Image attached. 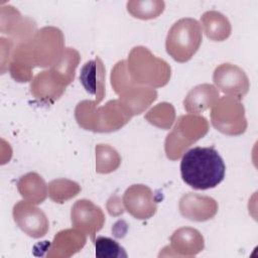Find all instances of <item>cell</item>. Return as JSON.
Returning a JSON list of instances; mask_svg holds the SVG:
<instances>
[{"label":"cell","mask_w":258,"mask_h":258,"mask_svg":"<svg viewBox=\"0 0 258 258\" xmlns=\"http://www.w3.org/2000/svg\"><path fill=\"white\" fill-rule=\"evenodd\" d=\"M205 241L202 234L190 227H182L173 232L170 237V250L177 256H195L203 251Z\"/></svg>","instance_id":"17"},{"label":"cell","mask_w":258,"mask_h":258,"mask_svg":"<svg viewBox=\"0 0 258 258\" xmlns=\"http://www.w3.org/2000/svg\"><path fill=\"white\" fill-rule=\"evenodd\" d=\"M123 206L135 219L146 220L156 213L157 200L147 185L133 184L123 195Z\"/></svg>","instance_id":"13"},{"label":"cell","mask_w":258,"mask_h":258,"mask_svg":"<svg viewBox=\"0 0 258 258\" xmlns=\"http://www.w3.org/2000/svg\"><path fill=\"white\" fill-rule=\"evenodd\" d=\"M199 21L185 17L177 20L169 29L166 39V52L177 62L188 61L199 50L203 32Z\"/></svg>","instance_id":"6"},{"label":"cell","mask_w":258,"mask_h":258,"mask_svg":"<svg viewBox=\"0 0 258 258\" xmlns=\"http://www.w3.org/2000/svg\"><path fill=\"white\" fill-rule=\"evenodd\" d=\"M71 82L55 69L39 73L32 80L30 92L35 99L43 104H51L58 100Z\"/></svg>","instance_id":"11"},{"label":"cell","mask_w":258,"mask_h":258,"mask_svg":"<svg viewBox=\"0 0 258 258\" xmlns=\"http://www.w3.org/2000/svg\"><path fill=\"white\" fill-rule=\"evenodd\" d=\"M220 99L219 91L210 84H202L192 88L183 100V107L189 114L203 113L212 108Z\"/></svg>","instance_id":"18"},{"label":"cell","mask_w":258,"mask_h":258,"mask_svg":"<svg viewBox=\"0 0 258 258\" xmlns=\"http://www.w3.org/2000/svg\"><path fill=\"white\" fill-rule=\"evenodd\" d=\"M75 117L82 128L100 133L119 130L132 118L118 99L110 100L104 106L84 100L77 105Z\"/></svg>","instance_id":"3"},{"label":"cell","mask_w":258,"mask_h":258,"mask_svg":"<svg viewBox=\"0 0 258 258\" xmlns=\"http://www.w3.org/2000/svg\"><path fill=\"white\" fill-rule=\"evenodd\" d=\"M225 174V162L214 147L190 148L181 158V178L194 189L214 188L223 181Z\"/></svg>","instance_id":"2"},{"label":"cell","mask_w":258,"mask_h":258,"mask_svg":"<svg viewBox=\"0 0 258 258\" xmlns=\"http://www.w3.org/2000/svg\"><path fill=\"white\" fill-rule=\"evenodd\" d=\"M163 1H128L127 11L135 18L147 20L158 17L164 10Z\"/></svg>","instance_id":"22"},{"label":"cell","mask_w":258,"mask_h":258,"mask_svg":"<svg viewBox=\"0 0 258 258\" xmlns=\"http://www.w3.org/2000/svg\"><path fill=\"white\" fill-rule=\"evenodd\" d=\"M105 66L99 56L87 61L81 70L80 82L85 90L95 97L96 104L101 103L105 98Z\"/></svg>","instance_id":"15"},{"label":"cell","mask_w":258,"mask_h":258,"mask_svg":"<svg viewBox=\"0 0 258 258\" xmlns=\"http://www.w3.org/2000/svg\"><path fill=\"white\" fill-rule=\"evenodd\" d=\"M64 37L56 27L46 26L27 40L18 43L12 51L9 71L17 82H29L34 67L54 66L64 51Z\"/></svg>","instance_id":"1"},{"label":"cell","mask_w":258,"mask_h":258,"mask_svg":"<svg viewBox=\"0 0 258 258\" xmlns=\"http://www.w3.org/2000/svg\"><path fill=\"white\" fill-rule=\"evenodd\" d=\"M204 32L213 41H223L227 39L232 31L228 18L218 11H207L201 17Z\"/></svg>","instance_id":"20"},{"label":"cell","mask_w":258,"mask_h":258,"mask_svg":"<svg viewBox=\"0 0 258 258\" xmlns=\"http://www.w3.org/2000/svg\"><path fill=\"white\" fill-rule=\"evenodd\" d=\"M111 85L119 96L118 100L132 117L145 111L157 98V92L154 89L131 82L126 60L118 61L112 69Z\"/></svg>","instance_id":"5"},{"label":"cell","mask_w":258,"mask_h":258,"mask_svg":"<svg viewBox=\"0 0 258 258\" xmlns=\"http://www.w3.org/2000/svg\"><path fill=\"white\" fill-rule=\"evenodd\" d=\"M214 84L227 96L243 99L250 89V83L245 72L236 64L222 63L216 68L213 75Z\"/></svg>","instance_id":"9"},{"label":"cell","mask_w":258,"mask_h":258,"mask_svg":"<svg viewBox=\"0 0 258 258\" xmlns=\"http://www.w3.org/2000/svg\"><path fill=\"white\" fill-rule=\"evenodd\" d=\"M209 131V123L203 116L186 114L178 117L172 131L166 136L164 149L168 159H178L192 143L203 138Z\"/></svg>","instance_id":"7"},{"label":"cell","mask_w":258,"mask_h":258,"mask_svg":"<svg viewBox=\"0 0 258 258\" xmlns=\"http://www.w3.org/2000/svg\"><path fill=\"white\" fill-rule=\"evenodd\" d=\"M174 108L171 104L160 103L154 108H152L146 115L145 119L152 125L159 128L168 129L172 125L175 114Z\"/></svg>","instance_id":"24"},{"label":"cell","mask_w":258,"mask_h":258,"mask_svg":"<svg viewBox=\"0 0 258 258\" xmlns=\"http://www.w3.org/2000/svg\"><path fill=\"white\" fill-rule=\"evenodd\" d=\"M121 163L119 153L110 145L98 144L96 146V171L110 173L115 171Z\"/></svg>","instance_id":"21"},{"label":"cell","mask_w":258,"mask_h":258,"mask_svg":"<svg viewBox=\"0 0 258 258\" xmlns=\"http://www.w3.org/2000/svg\"><path fill=\"white\" fill-rule=\"evenodd\" d=\"M126 64L129 79L139 86L161 88L169 82L171 76L169 64L144 46L133 47L128 54Z\"/></svg>","instance_id":"4"},{"label":"cell","mask_w":258,"mask_h":258,"mask_svg":"<svg viewBox=\"0 0 258 258\" xmlns=\"http://www.w3.org/2000/svg\"><path fill=\"white\" fill-rule=\"evenodd\" d=\"M17 189L25 201L34 205L41 204L48 194L45 181L35 172H29L21 176L17 182Z\"/></svg>","instance_id":"19"},{"label":"cell","mask_w":258,"mask_h":258,"mask_svg":"<svg viewBox=\"0 0 258 258\" xmlns=\"http://www.w3.org/2000/svg\"><path fill=\"white\" fill-rule=\"evenodd\" d=\"M178 208L182 217L195 222L211 220L218 212V204L213 198L194 192L183 195Z\"/></svg>","instance_id":"14"},{"label":"cell","mask_w":258,"mask_h":258,"mask_svg":"<svg viewBox=\"0 0 258 258\" xmlns=\"http://www.w3.org/2000/svg\"><path fill=\"white\" fill-rule=\"evenodd\" d=\"M112 199H113V202H112L111 199L109 200V202L112 203V207L111 206H107L108 207V212L112 216H118V215L123 213L122 204H121L120 201H118L119 200L118 198H112Z\"/></svg>","instance_id":"26"},{"label":"cell","mask_w":258,"mask_h":258,"mask_svg":"<svg viewBox=\"0 0 258 258\" xmlns=\"http://www.w3.org/2000/svg\"><path fill=\"white\" fill-rule=\"evenodd\" d=\"M71 220L74 228L89 235L94 242L96 234L105 224V216L100 207L92 201L79 200L72 207Z\"/></svg>","instance_id":"12"},{"label":"cell","mask_w":258,"mask_h":258,"mask_svg":"<svg viewBox=\"0 0 258 258\" xmlns=\"http://www.w3.org/2000/svg\"><path fill=\"white\" fill-rule=\"evenodd\" d=\"M241 100L225 96L218 100L212 107V125L221 133L226 135H241L247 129L244 106Z\"/></svg>","instance_id":"8"},{"label":"cell","mask_w":258,"mask_h":258,"mask_svg":"<svg viewBox=\"0 0 258 258\" xmlns=\"http://www.w3.org/2000/svg\"><path fill=\"white\" fill-rule=\"evenodd\" d=\"M86 234L78 229H67L54 236L49 245L47 257H71L86 244Z\"/></svg>","instance_id":"16"},{"label":"cell","mask_w":258,"mask_h":258,"mask_svg":"<svg viewBox=\"0 0 258 258\" xmlns=\"http://www.w3.org/2000/svg\"><path fill=\"white\" fill-rule=\"evenodd\" d=\"M48 196L54 203H64L66 201L76 197L80 190V185L72 180L58 178L48 183Z\"/></svg>","instance_id":"23"},{"label":"cell","mask_w":258,"mask_h":258,"mask_svg":"<svg viewBox=\"0 0 258 258\" xmlns=\"http://www.w3.org/2000/svg\"><path fill=\"white\" fill-rule=\"evenodd\" d=\"M13 219L16 225L29 237L41 238L49 229L45 214L27 201H19L13 207Z\"/></svg>","instance_id":"10"},{"label":"cell","mask_w":258,"mask_h":258,"mask_svg":"<svg viewBox=\"0 0 258 258\" xmlns=\"http://www.w3.org/2000/svg\"><path fill=\"white\" fill-rule=\"evenodd\" d=\"M98 258H126L124 248L115 240L108 237H98L94 241Z\"/></svg>","instance_id":"25"}]
</instances>
